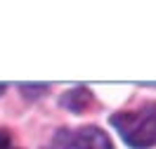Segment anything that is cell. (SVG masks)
<instances>
[{
  "label": "cell",
  "mask_w": 156,
  "mask_h": 149,
  "mask_svg": "<svg viewBox=\"0 0 156 149\" xmlns=\"http://www.w3.org/2000/svg\"><path fill=\"white\" fill-rule=\"evenodd\" d=\"M7 149H10V147H7Z\"/></svg>",
  "instance_id": "cell-6"
},
{
  "label": "cell",
  "mask_w": 156,
  "mask_h": 149,
  "mask_svg": "<svg viewBox=\"0 0 156 149\" xmlns=\"http://www.w3.org/2000/svg\"><path fill=\"white\" fill-rule=\"evenodd\" d=\"M57 149H111V142L97 126H83L76 130H62L57 137Z\"/></svg>",
  "instance_id": "cell-2"
},
{
  "label": "cell",
  "mask_w": 156,
  "mask_h": 149,
  "mask_svg": "<svg viewBox=\"0 0 156 149\" xmlns=\"http://www.w3.org/2000/svg\"><path fill=\"white\" fill-rule=\"evenodd\" d=\"M90 104H92V92L88 88H73V90H69V92L62 95V107L73 111V114L85 111Z\"/></svg>",
  "instance_id": "cell-3"
},
{
  "label": "cell",
  "mask_w": 156,
  "mask_h": 149,
  "mask_svg": "<svg viewBox=\"0 0 156 149\" xmlns=\"http://www.w3.org/2000/svg\"><path fill=\"white\" fill-rule=\"evenodd\" d=\"M19 90L26 97H38V95H45V92H48V85H19Z\"/></svg>",
  "instance_id": "cell-4"
},
{
  "label": "cell",
  "mask_w": 156,
  "mask_h": 149,
  "mask_svg": "<svg viewBox=\"0 0 156 149\" xmlns=\"http://www.w3.org/2000/svg\"><path fill=\"white\" fill-rule=\"evenodd\" d=\"M10 147V135L5 130H0V149H7Z\"/></svg>",
  "instance_id": "cell-5"
},
{
  "label": "cell",
  "mask_w": 156,
  "mask_h": 149,
  "mask_svg": "<svg viewBox=\"0 0 156 149\" xmlns=\"http://www.w3.org/2000/svg\"><path fill=\"white\" fill-rule=\"evenodd\" d=\"M111 126L118 130L128 147L149 149L156 144V104H144L135 111H121L111 116Z\"/></svg>",
  "instance_id": "cell-1"
}]
</instances>
